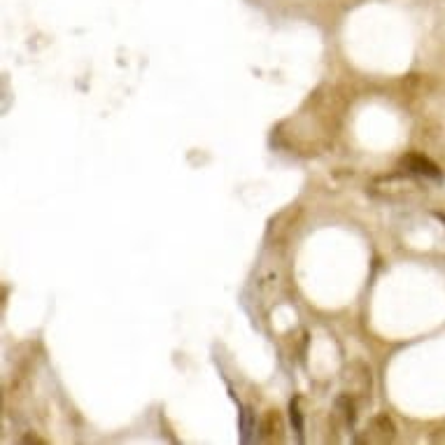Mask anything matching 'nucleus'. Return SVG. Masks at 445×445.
Instances as JSON below:
<instances>
[{"instance_id": "nucleus-1", "label": "nucleus", "mask_w": 445, "mask_h": 445, "mask_svg": "<svg viewBox=\"0 0 445 445\" xmlns=\"http://www.w3.org/2000/svg\"><path fill=\"white\" fill-rule=\"evenodd\" d=\"M373 196L378 198H387V201H406V198H413L420 194V184L408 178V175L394 173V175H380L371 182L368 187Z\"/></svg>"}, {"instance_id": "nucleus-2", "label": "nucleus", "mask_w": 445, "mask_h": 445, "mask_svg": "<svg viewBox=\"0 0 445 445\" xmlns=\"http://www.w3.org/2000/svg\"><path fill=\"white\" fill-rule=\"evenodd\" d=\"M345 382V394L355 396H364L371 392V371L364 364H352L343 375Z\"/></svg>"}, {"instance_id": "nucleus-3", "label": "nucleus", "mask_w": 445, "mask_h": 445, "mask_svg": "<svg viewBox=\"0 0 445 445\" xmlns=\"http://www.w3.org/2000/svg\"><path fill=\"white\" fill-rule=\"evenodd\" d=\"M401 168H406L408 173L425 175V178H432V180H439L441 175H443V171L434 164L432 159L425 157V154H417V152H410V154H406L401 159Z\"/></svg>"}, {"instance_id": "nucleus-4", "label": "nucleus", "mask_w": 445, "mask_h": 445, "mask_svg": "<svg viewBox=\"0 0 445 445\" xmlns=\"http://www.w3.org/2000/svg\"><path fill=\"white\" fill-rule=\"evenodd\" d=\"M282 432H285V425H282V415L280 410H266V415L262 420V436L266 441H280Z\"/></svg>"}, {"instance_id": "nucleus-5", "label": "nucleus", "mask_w": 445, "mask_h": 445, "mask_svg": "<svg viewBox=\"0 0 445 445\" xmlns=\"http://www.w3.org/2000/svg\"><path fill=\"white\" fill-rule=\"evenodd\" d=\"M371 432H373L371 441L385 443V441H392L396 436V427H394V422L389 420L387 415H378L371 422Z\"/></svg>"}, {"instance_id": "nucleus-6", "label": "nucleus", "mask_w": 445, "mask_h": 445, "mask_svg": "<svg viewBox=\"0 0 445 445\" xmlns=\"http://www.w3.org/2000/svg\"><path fill=\"white\" fill-rule=\"evenodd\" d=\"M291 422H294V425H296V429H298V432H301V429H303V422H301V413H298V408H296V406H294V403H291Z\"/></svg>"}]
</instances>
